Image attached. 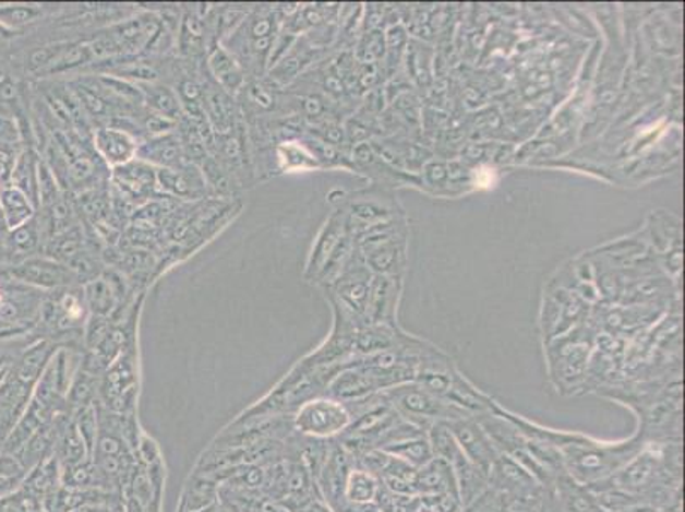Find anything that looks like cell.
<instances>
[{"label":"cell","instance_id":"obj_1","mask_svg":"<svg viewBox=\"0 0 685 512\" xmlns=\"http://www.w3.org/2000/svg\"><path fill=\"white\" fill-rule=\"evenodd\" d=\"M490 410L503 415L510 420L526 438L542 442L556 454L561 469L577 485L605 484L620 474L621 469L632 462L633 457L647 446V441L642 439L636 430L629 438L617 439V441H604L593 436L577 432V430L551 429L532 422L522 415L506 410L500 403L493 400Z\"/></svg>","mask_w":685,"mask_h":512},{"label":"cell","instance_id":"obj_2","mask_svg":"<svg viewBox=\"0 0 685 512\" xmlns=\"http://www.w3.org/2000/svg\"><path fill=\"white\" fill-rule=\"evenodd\" d=\"M390 407L409 424L429 430L433 424H450L474 415L438 398L421 384L406 383L382 393Z\"/></svg>","mask_w":685,"mask_h":512},{"label":"cell","instance_id":"obj_3","mask_svg":"<svg viewBox=\"0 0 685 512\" xmlns=\"http://www.w3.org/2000/svg\"><path fill=\"white\" fill-rule=\"evenodd\" d=\"M2 272L17 284L35 287V289H67L79 278L71 266H67L65 263L53 259H39V257H32L16 265L8 266Z\"/></svg>","mask_w":685,"mask_h":512},{"label":"cell","instance_id":"obj_4","mask_svg":"<svg viewBox=\"0 0 685 512\" xmlns=\"http://www.w3.org/2000/svg\"><path fill=\"white\" fill-rule=\"evenodd\" d=\"M447 427L462 453L469 457V462L476 468L481 469L486 475L488 481H490L491 469H493L496 460H498L502 453L493 444L490 436L486 434V430L481 427L476 417H464V419L454 420V422L447 424Z\"/></svg>","mask_w":685,"mask_h":512},{"label":"cell","instance_id":"obj_5","mask_svg":"<svg viewBox=\"0 0 685 512\" xmlns=\"http://www.w3.org/2000/svg\"><path fill=\"white\" fill-rule=\"evenodd\" d=\"M300 429L316 438H332L341 434L353 424V415L347 405L336 400H314L299 414Z\"/></svg>","mask_w":685,"mask_h":512},{"label":"cell","instance_id":"obj_6","mask_svg":"<svg viewBox=\"0 0 685 512\" xmlns=\"http://www.w3.org/2000/svg\"><path fill=\"white\" fill-rule=\"evenodd\" d=\"M139 142L133 138V133L121 127H101L94 132V150L96 154L105 160L106 165H127L130 160L136 159Z\"/></svg>","mask_w":685,"mask_h":512},{"label":"cell","instance_id":"obj_7","mask_svg":"<svg viewBox=\"0 0 685 512\" xmlns=\"http://www.w3.org/2000/svg\"><path fill=\"white\" fill-rule=\"evenodd\" d=\"M208 71L215 79L220 90L226 91L229 96H235L245 87V74L241 62L236 59L235 53H230L229 48L223 45H215L208 51Z\"/></svg>","mask_w":685,"mask_h":512},{"label":"cell","instance_id":"obj_8","mask_svg":"<svg viewBox=\"0 0 685 512\" xmlns=\"http://www.w3.org/2000/svg\"><path fill=\"white\" fill-rule=\"evenodd\" d=\"M113 180L130 199H147L157 188V169L144 160L133 159L113 169Z\"/></svg>","mask_w":685,"mask_h":512},{"label":"cell","instance_id":"obj_9","mask_svg":"<svg viewBox=\"0 0 685 512\" xmlns=\"http://www.w3.org/2000/svg\"><path fill=\"white\" fill-rule=\"evenodd\" d=\"M183 156V142L175 133L157 135L145 144L139 145V151H136V159L144 160L154 168L159 166V169L181 168Z\"/></svg>","mask_w":685,"mask_h":512},{"label":"cell","instance_id":"obj_10","mask_svg":"<svg viewBox=\"0 0 685 512\" xmlns=\"http://www.w3.org/2000/svg\"><path fill=\"white\" fill-rule=\"evenodd\" d=\"M44 229H41L38 214H36L32 221H27L26 224H23V226L9 231L4 241L8 266L16 265V263L36 257V251L41 248V239H44ZM8 266H5V269H8Z\"/></svg>","mask_w":685,"mask_h":512},{"label":"cell","instance_id":"obj_11","mask_svg":"<svg viewBox=\"0 0 685 512\" xmlns=\"http://www.w3.org/2000/svg\"><path fill=\"white\" fill-rule=\"evenodd\" d=\"M157 187L169 195L199 199L205 192V180L196 169H157Z\"/></svg>","mask_w":685,"mask_h":512},{"label":"cell","instance_id":"obj_12","mask_svg":"<svg viewBox=\"0 0 685 512\" xmlns=\"http://www.w3.org/2000/svg\"><path fill=\"white\" fill-rule=\"evenodd\" d=\"M381 451L397 457V460H401L402 463L414 469L421 468V466L432 462L433 457H435L432 444H430L429 430H421V432L406 436V438L393 442L389 446L382 448Z\"/></svg>","mask_w":685,"mask_h":512},{"label":"cell","instance_id":"obj_13","mask_svg":"<svg viewBox=\"0 0 685 512\" xmlns=\"http://www.w3.org/2000/svg\"><path fill=\"white\" fill-rule=\"evenodd\" d=\"M38 168L39 156L36 154L35 147L24 145L23 151L17 156L16 165L12 169L11 184L32 200L36 211L39 207Z\"/></svg>","mask_w":685,"mask_h":512},{"label":"cell","instance_id":"obj_14","mask_svg":"<svg viewBox=\"0 0 685 512\" xmlns=\"http://www.w3.org/2000/svg\"><path fill=\"white\" fill-rule=\"evenodd\" d=\"M205 118L211 121L212 129L220 135L232 133L235 129V105L229 94L220 87H208L205 90Z\"/></svg>","mask_w":685,"mask_h":512},{"label":"cell","instance_id":"obj_15","mask_svg":"<svg viewBox=\"0 0 685 512\" xmlns=\"http://www.w3.org/2000/svg\"><path fill=\"white\" fill-rule=\"evenodd\" d=\"M142 96H144V105L148 106V111L159 117L168 118V120H180L183 115V106H181L180 96L172 87L164 86V84H145L141 87Z\"/></svg>","mask_w":685,"mask_h":512},{"label":"cell","instance_id":"obj_16","mask_svg":"<svg viewBox=\"0 0 685 512\" xmlns=\"http://www.w3.org/2000/svg\"><path fill=\"white\" fill-rule=\"evenodd\" d=\"M0 207L4 214L5 226L9 231L23 226L27 221H32L36 215V207L32 204V200L27 199L17 188L8 184L0 187Z\"/></svg>","mask_w":685,"mask_h":512},{"label":"cell","instance_id":"obj_17","mask_svg":"<svg viewBox=\"0 0 685 512\" xmlns=\"http://www.w3.org/2000/svg\"><path fill=\"white\" fill-rule=\"evenodd\" d=\"M45 9L35 4H0V28L17 35L44 17Z\"/></svg>","mask_w":685,"mask_h":512},{"label":"cell","instance_id":"obj_18","mask_svg":"<svg viewBox=\"0 0 685 512\" xmlns=\"http://www.w3.org/2000/svg\"><path fill=\"white\" fill-rule=\"evenodd\" d=\"M381 496L377 477L366 469H353L347 481V497L357 505H369Z\"/></svg>","mask_w":685,"mask_h":512},{"label":"cell","instance_id":"obj_19","mask_svg":"<svg viewBox=\"0 0 685 512\" xmlns=\"http://www.w3.org/2000/svg\"><path fill=\"white\" fill-rule=\"evenodd\" d=\"M105 75L123 79V81H135V83L154 84L159 79V71L151 62L144 60H127L118 66L108 69Z\"/></svg>","mask_w":685,"mask_h":512},{"label":"cell","instance_id":"obj_20","mask_svg":"<svg viewBox=\"0 0 685 512\" xmlns=\"http://www.w3.org/2000/svg\"><path fill=\"white\" fill-rule=\"evenodd\" d=\"M84 298H86L87 305L96 311V313H108L115 301V289L111 281L98 277L84 287Z\"/></svg>","mask_w":685,"mask_h":512},{"label":"cell","instance_id":"obj_21","mask_svg":"<svg viewBox=\"0 0 685 512\" xmlns=\"http://www.w3.org/2000/svg\"><path fill=\"white\" fill-rule=\"evenodd\" d=\"M205 41V26L203 20L196 14H187L181 24L180 47L187 56H195L202 51Z\"/></svg>","mask_w":685,"mask_h":512},{"label":"cell","instance_id":"obj_22","mask_svg":"<svg viewBox=\"0 0 685 512\" xmlns=\"http://www.w3.org/2000/svg\"><path fill=\"white\" fill-rule=\"evenodd\" d=\"M278 163L285 171H296V169H308L316 165V160L304 147L293 144V142H285L278 145Z\"/></svg>","mask_w":685,"mask_h":512},{"label":"cell","instance_id":"obj_23","mask_svg":"<svg viewBox=\"0 0 685 512\" xmlns=\"http://www.w3.org/2000/svg\"><path fill=\"white\" fill-rule=\"evenodd\" d=\"M244 93L248 103L253 105L256 110H272L275 99H273V93L269 91V87H265L260 83H253L244 87Z\"/></svg>","mask_w":685,"mask_h":512},{"label":"cell","instance_id":"obj_24","mask_svg":"<svg viewBox=\"0 0 685 512\" xmlns=\"http://www.w3.org/2000/svg\"><path fill=\"white\" fill-rule=\"evenodd\" d=\"M8 233L9 229L8 226H5L4 214H2V207H0V245H4Z\"/></svg>","mask_w":685,"mask_h":512},{"label":"cell","instance_id":"obj_25","mask_svg":"<svg viewBox=\"0 0 685 512\" xmlns=\"http://www.w3.org/2000/svg\"><path fill=\"white\" fill-rule=\"evenodd\" d=\"M8 266V257H5L4 245H0V271H4Z\"/></svg>","mask_w":685,"mask_h":512},{"label":"cell","instance_id":"obj_26","mask_svg":"<svg viewBox=\"0 0 685 512\" xmlns=\"http://www.w3.org/2000/svg\"><path fill=\"white\" fill-rule=\"evenodd\" d=\"M8 74V69H5L4 60L0 59V79L4 78Z\"/></svg>","mask_w":685,"mask_h":512},{"label":"cell","instance_id":"obj_27","mask_svg":"<svg viewBox=\"0 0 685 512\" xmlns=\"http://www.w3.org/2000/svg\"><path fill=\"white\" fill-rule=\"evenodd\" d=\"M418 512H420V511H418ZM429 512H432V511H429Z\"/></svg>","mask_w":685,"mask_h":512}]
</instances>
